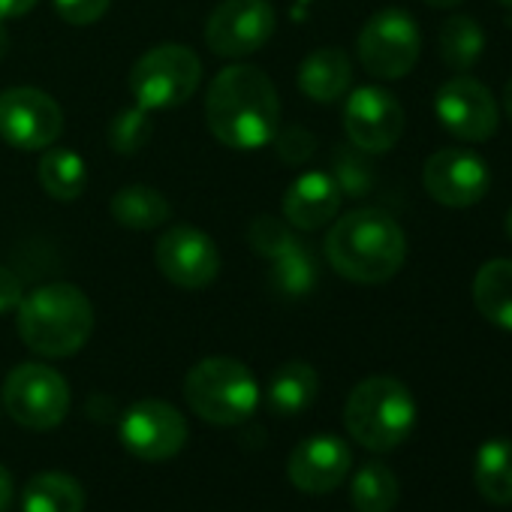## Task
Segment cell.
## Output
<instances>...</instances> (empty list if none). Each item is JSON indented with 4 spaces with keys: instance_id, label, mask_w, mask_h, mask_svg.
<instances>
[{
    "instance_id": "6da1fadb",
    "label": "cell",
    "mask_w": 512,
    "mask_h": 512,
    "mask_svg": "<svg viewBox=\"0 0 512 512\" xmlns=\"http://www.w3.org/2000/svg\"><path fill=\"white\" fill-rule=\"evenodd\" d=\"M205 124L232 151H260L281 127L275 82L250 64H232L214 76L205 94Z\"/></svg>"
},
{
    "instance_id": "7a4b0ae2",
    "label": "cell",
    "mask_w": 512,
    "mask_h": 512,
    "mask_svg": "<svg viewBox=\"0 0 512 512\" xmlns=\"http://www.w3.org/2000/svg\"><path fill=\"white\" fill-rule=\"evenodd\" d=\"M329 266L353 284H386L407 260V235L383 208H356L326 235Z\"/></svg>"
},
{
    "instance_id": "3957f363",
    "label": "cell",
    "mask_w": 512,
    "mask_h": 512,
    "mask_svg": "<svg viewBox=\"0 0 512 512\" xmlns=\"http://www.w3.org/2000/svg\"><path fill=\"white\" fill-rule=\"evenodd\" d=\"M16 326L28 350L49 359H67L91 341L94 305L73 284H43L16 308Z\"/></svg>"
},
{
    "instance_id": "277c9868",
    "label": "cell",
    "mask_w": 512,
    "mask_h": 512,
    "mask_svg": "<svg viewBox=\"0 0 512 512\" xmlns=\"http://www.w3.org/2000/svg\"><path fill=\"white\" fill-rule=\"evenodd\" d=\"M344 425L359 446L371 452H392L416 425V401L401 380L377 374L350 392L344 404Z\"/></svg>"
},
{
    "instance_id": "5b68a950",
    "label": "cell",
    "mask_w": 512,
    "mask_h": 512,
    "mask_svg": "<svg viewBox=\"0 0 512 512\" xmlns=\"http://www.w3.org/2000/svg\"><path fill=\"white\" fill-rule=\"evenodd\" d=\"M184 398L208 425H241L260 404V383L253 371L229 356H208L187 371Z\"/></svg>"
},
{
    "instance_id": "8992f818",
    "label": "cell",
    "mask_w": 512,
    "mask_h": 512,
    "mask_svg": "<svg viewBox=\"0 0 512 512\" xmlns=\"http://www.w3.org/2000/svg\"><path fill=\"white\" fill-rule=\"evenodd\" d=\"M247 244L256 256H263L269 269V284L284 299H305L320 284V263L305 238L296 229L272 214L253 217L247 226Z\"/></svg>"
},
{
    "instance_id": "52a82bcc",
    "label": "cell",
    "mask_w": 512,
    "mask_h": 512,
    "mask_svg": "<svg viewBox=\"0 0 512 512\" xmlns=\"http://www.w3.org/2000/svg\"><path fill=\"white\" fill-rule=\"evenodd\" d=\"M202 82V64L193 49L181 43H163L148 49L127 76V88L136 106L148 112H166L184 106Z\"/></svg>"
},
{
    "instance_id": "ba28073f",
    "label": "cell",
    "mask_w": 512,
    "mask_h": 512,
    "mask_svg": "<svg viewBox=\"0 0 512 512\" xmlns=\"http://www.w3.org/2000/svg\"><path fill=\"white\" fill-rule=\"evenodd\" d=\"M356 52H359L362 67L374 79H383V82L404 79L416 67L419 52H422L419 25L407 10L386 7L374 13L359 31Z\"/></svg>"
},
{
    "instance_id": "9c48e42d",
    "label": "cell",
    "mask_w": 512,
    "mask_h": 512,
    "mask_svg": "<svg viewBox=\"0 0 512 512\" xmlns=\"http://www.w3.org/2000/svg\"><path fill=\"white\" fill-rule=\"evenodd\" d=\"M4 407L22 428L52 431L70 413V386L55 368L25 362L4 383Z\"/></svg>"
},
{
    "instance_id": "30bf717a",
    "label": "cell",
    "mask_w": 512,
    "mask_h": 512,
    "mask_svg": "<svg viewBox=\"0 0 512 512\" xmlns=\"http://www.w3.org/2000/svg\"><path fill=\"white\" fill-rule=\"evenodd\" d=\"M64 133L58 100L40 88L16 85L0 91V139L16 151H46Z\"/></svg>"
},
{
    "instance_id": "8fae6325",
    "label": "cell",
    "mask_w": 512,
    "mask_h": 512,
    "mask_svg": "<svg viewBox=\"0 0 512 512\" xmlns=\"http://www.w3.org/2000/svg\"><path fill=\"white\" fill-rule=\"evenodd\" d=\"M275 25L269 0H223L205 22V46L217 58H247L275 37Z\"/></svg>"
},
{
    "instance_id": "7c38bea8",
    "label": "cell",
    "mask_w": 512,
    "mask_h": 512,
    "mask_svg": "<svg viewBox=\"0 0 512 512\" xmlns=\"http://www.w3.org/2000/svg\"><path fill=\"white\" fill-rule=\"evenodd\" d=\"M160 275L178 290H205L220 275V250L211 235L196 226H169L154 244Z\"/></svg>"
},
{
    "instance_id": "4fadbf2b",
    "label": "cell",
    "mask_w": 512,
    "mask_h": 512,
    "mask_svg": "<svg viewBox=\"0 0 512 512\" xmlns=\"http://www.w3.org/2000/svg\"><path fill=\"white\" fill-rule=\"evenodd\" d=\"M344 130L359 151L386 154L404 133V109L398 97L380 85L356 88L344 103Z\"/></svg>"
},
{
    "instance_id": "5bb4252c",
    "label": "cell",
    "mask_w": 512,
    "mask_h": 512,
    "mask_svg": "<svg viewBox=\"0 0 512 512\" xmlns=\"http://www.w3.org/2000/svg\"><path fill=\"white\" fill-rule=\"evenodd\" d=\"M121 443L142 461H166L187 443V419L160 398H145L127 407L121 419Z\"/></svg>"
},
{
    "instance_id": "9a60e30c",
    "label": "cell",
    "mask_w": 512,
    "mask_h": 512,
    "mask_svg": "<svg viewBox=\"0 0 512 512\" xmlns=\"http://www.w3.org/2000/svg\"><path fill=\"white\" fill-rule=\"evenodd\" d=\"M422 184L434 202L446 208H470L485 199L491 187V172L476 151L440 148L425 160Z\"/></svg>"
},
{
    "instance_id": "2e32d148",
    "label": "cell",
    "mask_w": 512,
    "mask_h": 512,
    "mask_svg": "<svg viewBox=\"0 0 512 512\" xmlns=\"http://www.w3.org/2000/svg\"><path fill=\"white\" fill-rule=\"evenodd\" d=\"M434 112L443 130L461 142H488L500 121L494 94L470 76L443 82L434 97Z\"/></svg>"
},
{
    "instance_id": "e0dca14e",
    "label": "cell",
    "mask_w": 512,
    "mask_h": 512,
    "mask_svg": "<svg viewBox=\"0 0 512 512\" xmlns=\"http://www.w3.org/2000/svg\"><path fill=\"white\" fill-rule=\"evenodd\" d=\"M350 464H353V455L341 437L317 434V437L302 440L293 449L287 461V476L305 494H329L347 479Z\"/></svg>"
},
{
    "instance_id": "ac0fdd59",
    "label": "cell",
    "mask_w": 512,
    "mask_h": 512,
    "mask_svg": "<svg viewBox=\"0 0 512 512\" xmlns=\"http://www.w3.org/2000/svg\"><path fill=\"white\" fill-rule=\"evenodd\" d=\"M341 199L344 196L329 172H302L284 193V220L296 232L323 229L338 217Z\"/></svg>"
},
{
    "instance_id": "d6986e66",
    "label": "cell",
    "mask_w": 512,
    "mask_h": 512,
    "mask_svg": "<svg viewBox=\"0 0 512 512\" xmlns=\"http://www.w3.org/2000/svg\"><path fill=\"white\" fill-rule=\"evenodd\" d=\"M353 64L344 49H317L299 67V88L314 103H335L350 91Z\"/></svg>"
},
{
    "instance_id": "ffe728a7",
    "label": "cell",
    "mask_w": 512,
    "mask_h": 512,
    "mask_svg": "<svg viewBox=\"0 0 512 512\" xmlns=\"http://www.w3.org/2000/svg\"><path fill=\"white\" fill-rule=\"evenodd\" d=\"M109 211H112L118 226L133 229V232L160 229L172 217L169 199L157 187H148V184H127V187H121L112 196Z\"/></svg>"
},
{
    "instance_id": "44dd1931",
    "label": "cell",
    "mask_w": 512,
    "mask_h": 512,
    "mask_svg": "<svg viewBox=\"0 0 512 512\" xmlns=\"http://www.w3.org/2000/svg\"><path fill=\"white\" fill-rule=\"evenodd\" d=\"M473 305L491 326L512 332V260H488L476 272Z\"/></svg>"
},
{
    "instance_id": "7402d4cb",
    "label": "cell",
    "mask_w": 512,
    "mask_h": 512,
    "mask_svg": "<svg viewBox=\"0 0 512 512\" xmlns=\"http://www.w3.org/2000/svg\"><path fill=\"white\" fill-rule=\"evenodd\" d=\"M473 485L482 494V500H488L494 506L512 503V440L494 437L476 449Z\"/></svg>"
},
{
    "instance_id": "603a6c76",
    "label": "cell",
    "mask_w": 512,
    "mask_h": 512,
    "mask_svg": "<svg viewBox=\"0 0 512 512\" xmlns=\"http://www.w3.org/2000/svg\"><path fill=\"white\" fill-rule=\"evenodd\" d=\"M320 392V374L308 362H284L269 380V407L281 416L305 413Z\"/></svg>"
},
{
    "instance_id": "cb8c5ba5",
    "label": "cell",
    "mask_w": 512,
    "mask_h": 512,
    "mask_svg": "<svg viewBox=\"0 0 512 512\" xmlns=\"http://www.w3.org/2000/svg\"><path fill=\"white\" fill-rule=\"evenodd\" d=\"M25 512H82L85 491L82 485L61 470H43L28 479L22 494Z\"/></svg>"
},
{
    "instance_id": "d4e9b609",
    "label": "cell",
    "mask_w": 512,
    "mask_h": 512,
    "mask_svg": "<svg viewBox=\"0 0 512 512\" xmlns=\"http://www.w3.org/2000/svg\"><path fill=\"white\" fill-rule=\"evenodd\" d=\"M37 172H40L43 190L58 202H73L88 187V166L70 148H46Z\"/></svg>"
},
{
    "instance_id": "484cf974",
    "label": "cell",
    "mask_w": 512,
    "mask_h": 512,
    "mask_svg": "<svg viewBox=\"0 0 512 512\" xmlns=\"http://www.w3.org/2000/svg\"><path fill=\"white\" fill-rule=\"evenodd\" d=\"M437 46H440V58L446 67H452L455 73H467L479 64L485 52V34L479 22L467 16H452L440 25Z\"/></svg>"
},
{
    "instance_id": "4316f807",
    "label": "cell",
    "mask_w": 512,
    "mask_h": 512,
    "mask_svg": "<svg viewBox=\"0 0 512 512\" xmlns=\"http://www.w3.org/2000/svg\"><path fill=\"white\" fill-rule=\"evenodd\" d=\"M398 497H401L398 476L380 461L362 464L359 473L353 476L350 500H353L356 512H392Z\"/></svg>"
},
{
    "instance_id": "83f0119b",
    "label": "cell",
    "mask_w": 512,
    "mask_h": 512,
    "mask_svg": "<svg viewBox=\"0 0 512 512\" xmlns=\"http://www.w3.org/2000/svg\"><path fill=\"white\" fill-rule=\"evenodd\" d=\"M368 157H371V154L359 151L356 145H344V148L335 151V157H332V172H329V175L335 178V184H338V190H341L344 199H359V196H365V193L371 190V184H374V169H371Z\"/></svg>"
},
{
    "instance_id": "f1b7e54d",
    "label": "cell",
    "mask_w": 512,
    "mask_h": 512,
    "mask_svg": "<svg viewBox=\"0 0 512 512\" xmlns=\"http://www.w3.org/2000/svg\"><path fill=\"white\" fill-rule=\"evenodd\" d=\"M151 142V112L142 106H130L118 112L109 124V145L118 154H139Z\"/></svg>"
},
{
    "instance_id": "f546056e",
    "label": "cell",
    "mask_w": 512,
    "mask_h": 512,
    "mask_svg": "<svg viewBox=\"0 0 512 512\" xmlns=\"http://www.w3.org/2000/svg\"><path fill=\"white\" fill-rule=\"evenodd\" d=\"M272 142H275L278 157H281L284 163H290V166L305 163V160L314 154V148H317V136H314L311 130L299 127V124H293V127H278V133H275Z\"/></svg>"
},
{
    "instance_id": "4dcf8cb0",
    "label": "cell",
    "mask_w": 512,
    "mask_h": 512,
    "mask_svg": "<svg viewBox=\"0 0 512 512\" xmlns=\"http://www.w3.org/2000/svg\"><path fill=\"white\" fill-rule=\"evenodd\" d=\"M58 16L73 25V28H88L94 22H100L109 10L112 0H52Z\"/></svg>"
},
{
    "instance_id": "1f68e13d",
    "label": "cell",
    "mask_w": 512,
    "mask_h": 512,
    "mask_svg": "<svg viewBox=\"0 0 512 512\" xmlns=\"http://www.w3.org/2000/svg\"><path fill=\"white\" fill-rule=\"evenodd\" d=\"M25 299V287L19 281V275H13L10 269L0 266V314H10L22 305Z\"/></svg>"
},
{
    "instance_id": "d6a6232c",
    "label": "cell",
    "mask_w": 512,
    "mask_h": 512,
    "mask_svg": "<svg viewBox=\"0 0 512 512\" xmlns=\"http://www.w3.org/2000/svg\"><path fill=\"white\" fill-rule=\"evenodd\" d=\"M37 4H40V0H0V25L28 16Z\"/></svg>"
},
{
    "instance_id": "836d02e7",
    "label": "cell",
    "mask_w": 512,
    "mask_h": 512,
    "mask_svg": "<svg viewBox=\"0 0 512 512\" xmlns=\"http://www.w3.org/2000/svg\"><path fill=\"white\" fill-rule=\"evenodd\" d=\"M13 503V479H10V470L0 464V512H7Z\"/></svg>"
},
{
    "instance_id": "e575fe53",
    "label": "cell",
    "mask_w": 512,
    "mask_h": 512,
    "mask_svg": "<svg viewBox=\"0 0 512 512\" xmlns=\"http://www.w3.org/2000/svg\"><path fill=\"white\" fill-rule=\"evenodd\" d=\"M428 7H434V10H449V7H458V4H464V0H425Z\"/></svg>"
},
{
    "instance_id": "d590c367",
    "label": "cell",
    "mask_w": 512,
    "mask_h": 512,
    "mask_svg": "<svg viewBox=\"0 0 512 512\" xmlns=\"http://www.w3.org/2000/svg\"><path fill=\"white\" fill-rule=\"evenodd\" d=\"M503 106H506V115H509V121H512V76H509V82H506V88H503Z\"/></svg>"
},
{
    "instance_id": "8d00e7d4",
    "label": "cell",
    "mask_w": 512,
    "mask_h": 512,
    "mask_svg": "<svg viewBox=\"0 0 512 512\" xmlns=\"http://www.w3.org/2000/svg\"><path fill=\"white\" fill-rule=\"evenodd\" d=\"M7 49H10V37H7V28L0 25V58L7 55Z\"/></svg>"
},
{
    "instance_id": "74e56055",
    "label": "cell",
    "mask_w": 512,
    "mask_h": 512,
    "mask_svg": "<svg viewBox=\"0 0 512 512\" xmlns=\"http://www.w3.org/2000/svg\"><path fill=\"white\" fill-rule=\"evenodd\" d=\"M506 235H509V241H512V208H509V214H506Z\"/></svg>"
},
{
    "instance_id": "f35d334b",
    "label": "cell",
    "mask_w": 512,
    "mask_h": 512,
    "mask_svg": "<svg viewBox=\"0 0 512 512\" xmlns=\"http://www.w3.org/2000/svg\"><path fill=\"white\" fill-rule=\"evenodd\" d=\"M500 4H503V7H509V10H512V0H500Z\"/></svg>"
}]
</instances>
